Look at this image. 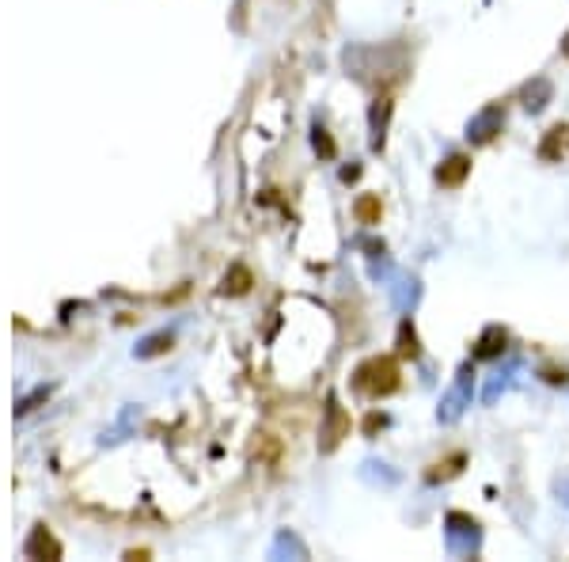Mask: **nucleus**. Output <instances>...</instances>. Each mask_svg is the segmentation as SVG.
Masks as SVG:
<instances>
[{"instance_id": "1", "label": "nucleus", "mask_w": 569, "mask_h": 562, "mask_svg": "<svg viewBox=\"0 0 569 562\" xmlns=\"http://www.w3.org/2000/svg\"><path fill=\"white\" fill-rule=\"evenodd\" d=\"M353 384H357V392H364L369 399L391 395L399 388V365L391 357H372V361H364V365L357 369Z\"/></svg>"}, {"instance_id": "2", "label": "nucleus", "mask_w": 569, "mask_h": 562, "mask_svg": "<svg viewBox=\"0 0 569 562\" xmlns=\"http://www.w3.org/2000/svg\"><path fill=\"white\" fill-rule=\"evenodd\" d=\"M448 543L455 555H471L474 548H479V524H474L471 517L463 513H452L448 517Z\"/></svg>"}, {"instance_id": "3", "label": "nucleus", "mask_w": 569, "mask_h": 562, "mask_svg": "<svg viewBox=\"0 0 569 562\" xmlns=\"http://www.w3.org/2000/svg\"><path fill=\"white\" fill-rule=\"evenodd\" d=\"M501 122H505L501 106H486V111H482L479 118H471V125H467V137H471L474 144H486L493 134L501 130Z\"/></svg>"}, {"instance_id": "4", "label": "nucleus", "mask_w": 569, "mask_h": 562, "mask_svg": "<svg viewBox=\"0 0 569 562\" xmlns=\"http://www.w3.org/2000/svg\"><path fill=\"white\" fill-rule=\"evenodd\" d=\"M342 433H350V419L342 414L338 399H330L326 403V429H323V448H335L342 441Z\"/></svg>"}, {"instance_id": "5", "label": "nucleus", "mask_w": 569, "mask_h": 562, "mask_svg": "<svg viewBox=\"0 0 569 562\" xmlns=\"http://www.w3.org/2000/svg\"><path fill=\"white\" fill-rule=\"evenodd\" d=\"M467 175H471V160L455 152V156H448L445 164L436 168V183H440V187H460Z\"/></svg>"}, {"instance_id": "6", "label": "nucleus", "mask_w": 569, "mask_h": 562, "mask_svg": "<svg viewBox=\"0 0 569 562\" xmlns=\"http://www.w3.org/2000/svg\"><path fill=\"white\" fill-rule=\"evenodd\" d=\"M388 118H391V99H376L372 106V149H383V137H388Z\"/></svg>"}, {"instance_id": "7", "label": "nucleus", "mask_w": 569, "mask_h": 562, "mask_svg": "<svg viewBox=\"0 0 569 562\" xmlns=\"http://www.w3.org/2000/svg\"><path fill=\"white\" fill-rule=\"evenodd\" d=\"M467 380H471V369H463V373H460V384H455V388L448 392V399H445V410H440V419H445V422H452L455 414L463 410L460 403L467 399Z\"/></svg>"}, {"instance_id": "8", "label": "nucleus", "mask_w": 569, "mask_h": 562, "mask_svg": "<svg viewBox=\"0 0 569 562\" xmlns=\"http://www.w3.org/2000/svg\"><path fill=\"white\" fill-rule=\"evenodd\" d=\"M505 342H509V335L501 327H486V335L479 338V350H474V357H498V354H505Z\"/></svg>"}, {"instance_id": "9", "label": "nucleus", "mask_w": 569, "mask_h": 562, "mask_svg": "<svg viewBox=\"0 0 569 562\" xmlns=\"http://www.w3.org/2000/svg\"><path fill=\"white\" fill-rule=\"evenodd\" d=\"M380 198L376 194H364L361 202H357V217H361V225H376L380 221Z\"/></svg>"}, {"instance_id": "10", "label": "nucleus", "mask_w": 569, "mask_h": 562, "mask_svg": "<svg viewBox=\"0 0 569 562\" xmlns=\"http://www.w3.org/2000/svg\"><path fill=\"white\" fill-rule=\"evenodd\" d=\"M399 354L402 357H418V335H414V323H402L399 327Z\"/></svg>"}, {"instance_id": "11", "label": "nucleus", "mask_w": 569, "mask_h": 562, "mask_svg": "<svg viewBox=\"0 0 569 562\" xmlns=\"http://www.w3.org/2000/svg\"><path fill=\"white\" fill-rule=\"evenodd\" d=\"M550 96V84L546 80H536V92H531V88H528V111H543V99Z\"/></svg>"}, {"instance_id": "12", "label": "nucleus", "mask_w": 569, "mask_h": 562, "mask_svg": "<svg viewBox=\"0 0 569 562\" xmlns=\"http://www.w3.org/2000/svg\"><path fill=\"white\" fill-rule=\"evenodd\" d=\"M460 464H463V456H452V460H445V464H433L436 471H429V483H436V479H448V475H455V471H460Z\"/></svg>"}, {"instance_id": "13", "label": "nucleus", "mask_w": 569, "mask_h": 562, "mask_svg": "<svg viewBox=\"0 0 569 562\" xmlns=\"http://www.w3.org/2000/svg\"><path fill=\"white\" fill-rule=\"evenodd\" d=\"M316 149H319L323 156H335V141L326 137V130H316Z\"/></svg>"}]
</instances>
